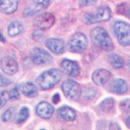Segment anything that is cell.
Here are the masks:
<instances>
[{"label":"cell","mask_w":130,"mask_h":130,"mask_svg":"<svg viewBox=\"0 0 130 130\" xmlns=\"http://www.w3.org/2000/svg\"><path fill=\"white\" fill-rule=\"evenodd\" d=\"M126 126H127L129 128H130V116L129 117H128L127 120H126Z\"/></svg>","instance_id":"836d02e7"},{"label":"cell","mask_w":130,"mask_h":130,"mask_svg":"<svg viewBox=\"0 0 130 130\" xmlns=\"http://www.w3.org/2000/svg\"><path fill=\"white\" fill-rule=\"evenodd\" d=\"M19 0H0V11L5 14H11L17 10Z\"/></svg>","instance_id":"5bb4252c"},{"label":"cell","mask_w":130,"mask_h":130,"mask_svg":"<svg viewBox=\"0 0 130 130\" xmlns=\"http://www.w3.org/2000/svg\"><path fill=\"white\" fill-rule=\"evenodd\" d=\"M45 45L51 52L56 54L62 53L64 50V44L61 39L50 38L46 40Z\"/></svg>","instance_id":"9a60e30c"},{"label":"cell","mask_w":130,"mask_h":130,"mask_svg":"<svg viewBox=\"0 0 130 130\" xmlns=\"http://www.w3.org/2000/svg\"><path fill=\"white\" fill-rule=\"evenodd\" d=\"M62 77V73L56 68L48 70L40 74L37 82L39 87L42 90H47L53 87L59 83Z\"/></svg>","instance_id":"7a4b0ae2"},{"label":"cell","mask_w":130,"mask_h":130,"mask_svg":"<svg viewBox=\"0 0 130 130\" xmlns=\"http://www.w3.org/2000/svg\"><path fill=\"white\" fill-rule=\"evenodd\" d=\"M0 68L7 75H14L18 70V64L16 60L10 57L3 58L0 63Z\"/></svg>","instance_id":"9c48e42d"},{"label":"cell","mask_w":130,"mask_h":130,"mask_svg":"<svg viewBox=\"0 0 130 130\" xmlns=\"http://www.w3.org/2000/svg\"><path fill=\"white\" fill-rule=\"evenodd\" d=\"M117 12L130 18V5L126 2H123L117 6Z\"/></svg>","instance_id":"7402d4cb"},{"label":"cell","mask_w":130,"mask_h":130,"mask_svg":"<svg viewBox=\"0 0 130 130\" xmlns=\"http://www.w3.org/2000/svg\"><path fill=\"white\" fill-rule=\"evenodd\" d=\"M95 90L93 89H89L86 91L87 94L85 95L86 98H89V99H92V98H94V95L96 94V92H94Z\"/></svg>","instance_id":"f546056e"},{"label":"cell","mask_w":130,"mask_h":130,"mask_svg":"<svg viewBox=\"0 0 130 130\" xmlns=\"http://www.w3.org/2000/svg\"><path fill=\"white\" fill-rule=\"evenodd\" d=\"M23 24L18 21H14L10 24L8 27L7 33L9 37H13L19 35L23 31Z\"/></svg>","instance_id":"d6986e66"},{"label":"cell","mask_w":130,"mask_h":130,"mask_svg":"<svg viewBox=\"0 0 130 130\" xmlns=\"http://www.w3.org/2000/svg\"><path fill=\"white\" fill-rule=\"evenodd\" d=\"M55 16L50 12L42 13L35 18L34 25L39 29L46 30L50 29L55 24Z\"/></svg>","instance_id":"52a82bcc"},{"label":"cell","mask_w":130,"mask_h":130,"mask_svg":"<svg viewBox=\"0 0 130 130\" xmlns=\"http://www.w3.org/2000/svg\"><path fill=\"white\" fill-rule=\"evenodd\" d=\"M110 129H120V127L116 123H112L110 126Z\"/></svg>","instance_id":"1f68e13d"},{"label":"cell","mask_w":130,"mask_h":130,"mask_svg":"<svg viewBox=\"0 0 130 130\" xmlns=\"http://www.w3.org/2000/svg\"><path fill=\"white\" fill-rule=\"evenodd\" d=\"M14 111V107H10L8 109H7L2 115V118H2V121L3 122H6L9 121L10 118H11V117H12Z\"/></svg>","instance_id":"cb8c5ba5"},{"label":"cell","mask_w":130,"mask_h":130,"mask_svg":"<svg viewBox=\"0 0 130 130\" xmlns=\"http://www.w3.org/2000/svg\"><path fill=\"white\" fill-rule=\"evenodd\" d=\"M112 77V74L105 69H98L92 75L94 83L98 86H103L106 84Z\"/></svg>","instance_id":"30bf717a"},{"label":"cell","mask_w":130,"mask_h":130,"mask_svg":"<svg viewBox=\"0 0 130 130\" xmlns=\"http://www.w3.org/2000/svg\"><path fill=\"white\" fill-rule=\"evenodd\" d=\"M10 84H11L10 80L7 78L6 77H5L2 74H0V87H5L9 86Z\"/></svg>","instance_id":"83f0119b"},{"label":"cell","mask_w":130,"mask_h":130,"mask_svg":"<svg viewBox=\"0 0 130 130\" xmlns=\"http://www.w3.org/2000/svg\"><path fill=\"white\" fill-rule=\"evenodd\" d=\"M127 68H128V70H129V71L130 72V60H129V61H127Z\"/></svg>","instance_id":"e575fe53"},{"label":"cell","mask_w":130,"mask_h":130,"mask_svg":"<svg viewBox=\"0 0 130 130\" xmlns=\"http://www.w3.org/2000/svg\"><path fill=\"white\" fill-rule=\"evenodd\" d=\"M91 41L94 46L106 52L113 50V42L107 31L102 27H96L90 33Z\"/></svg>","instance_id":"6da1fadb"},{"label":"cell","mask_w":130,"mask_h":130,"mask_svg":"<svg viewBox=\"0 0 130 130\" xmlns=\"http://www.w3.org/2000/svg\"><path fill=\"white\" fill-rule=\"evenodd\" d=\"M51 0H32V4L31 7L27 8L24 12L25 16L33 15L49 6Z\"/></svg>","instance_id":"7c38bea8"},{"label":"cell","mask_w":130,"mask_h":130,"mask_svg":"<svg viewBox=\"0 0 130 130\" xmlns=\"http://www.w3.org/2000/svg\"><path fill=\"white\" fill-rule=\"evenodd\" d=\"M6 41L5 40V38L3 37V35H2V33L0 32V42H5Z\"/></svg>","instance_id":"d6a6232c"},{"label":"cell","mask_w":130,"mask_h":130,"mask_svg":"<svg viewBox=\"0 0 130 130\" xmlns=\"http://www.w3.org/2000/svg\"><path fill=\"white\" fill-rule=\"evenodd\" d=\"M115 100L112 98H107L100 104L101 109L104 112H109L114 107Z\"/></svg>","instance_id":"44dd1931"},{"label":"cell","mask_w":130,"mask_h":130,"mask_svg":"<svg viewBox=\"0 0 130 130\" xmlns=\"http://www.w3.org/2000/svg\"><path fill=\"white\" fill-rule=\"evenodd\" d=\"M62 90L66 97L72 101H77L81 95L79 84L72 79H67L62 85Z\"/></svg>","instance_id":"8992f818"},{"label":"cell","mask_w":130,"mask_h":130,"mask_svg":"<svg viewBox=\"0 0 130 130\" xmlns=\"http://www.w3.org/2000/svg\"><path fill=\"white\" fill-rule=\"evenodd\" d=\"M8 98H9V96L7 91L3 90L0 93V109L3 107L7 104Z\"/></svg>","instance_id":"484cf974"},{"label":"cell","mask_w":130,"mask_h":130,"mask_svg":"<svg viewBox=\"0 0 130 130\" xmlns=\"http://www.w3.org/2000/svg\"><path fill=\"white\" fill-rule=\"evenodd\" d=\"M97 0H81L80 5L81 7H89L95 5Z\"/></svg>","instance_id":"f1b7e54d"},{"label":"cell","mask_w":130,"mask_h":130,"mask_svg":"<svg viewBox=\"0 0 130 130\" xmlns=\"http://www.w3.org/2000/svg\"><path fill=\"white\" fill-rule=\"evenodd\" d=\"M52 101H53V103L55 104H57V103H59V102H60V96H59V94H55L53 96Z\"/></svg>","instance_id":"4dcf8cb0"},{"label":"cell","mask_w":130,"mask_h":130,"mask_svg":"<svg viewBox=\"0 0 130 130\" xmlns=\"http://www.w3.org/2000/svg\"><path fill=\"white\" fill-rule=\"evenodd\" d=\"M88 39L83 33L75 32L70 37L68 43V50L73 53H83L88 46Z\"/></svg>","instance_id":"5b68a950"},{"label":"cell","mask_w":130,"mask_h":130,"mask_svg":"<svg viewBox=\"0 0 130 130\" xmlns=\"http://www.w3.org/2000/svg\"><path fill=\"white\" fill-rule=\"evenodd\" d=\"M29 109L26 107H23L20 111L19 113L17 118L16 120V123L17 124H20V123L24 122V121L27 120V118L29 117Z\"/></svg>","instance_id":"603a6c76"},{"label":"cell","mask_w":130,"mask_h":130,"mask_svg":"<svg viewBox=\"0 0 130 130\" xmlns=\"http://www.w3.org/2000/svg\"><path fill=\"white\" fill-rule=\"evenodd\" d=\"M109 62L114 68L119 69L124 67V61L122 58L117 54L112 53L108 57Z\"/></svg>","instance_id":"ffe728a7"},{"label":"cell","mask_w":130,"mask_h":130,"mask_svg":"<svg viewBox=\"0 0 130 130\" xmlns=\"http://www.w3.org/2000/svg\"><path fill=\"white\" fill-rule=\"evenodd\" d=\"M21 92L27 97H35L37 94L36 86L31 82H25L20 86Z\"/></svg>","instance_id":"ac0fdd59"},{"label":"cell","mask_w":130,"mask_h":130,"mask_svg":"<svg viewBox=\"0 0 130 130\" xmlns=\"http://www.w3.org/2000/svg\"><path fill=\"white\" fill-rule=\"evenodd\" d=\"M113 32L121 46L130 45V25L123 21H117L112 26Z\"/></svg>","instance_id":"3957f363"},{"label":"cell","mask_w":130,"mask_h":130,"mask_svg":"<svg viewBox=\"0 0 130 130\" xmlns=\"http://www.w3.org/2000/svg\"><path fill=\"white\" fill-rule=\"evenodd\" d=\"M37 114L44 119H49L53 115L54 108L50 103L47 102H40L36 109Z\"/></svg>","instance_id":"4fadbf2b"},{"label":"cell","mask_w":130,"mask_h":130,"mask_svg":"<svg viewBox=\"0 0 130 130\" xmlns=\"http://www.w3.org/2000/svg\"><path fill=\"white\" fill-rule=\"evenodd\" d=\"M31 57L36 64H44L52 61V57L46 51L39 47H35L31 52Z\"/></svg>","instance_id":"ba28073f"},{"label":"cell","mask_w":130,"mask_h":130,"mask_svg":"<svg viewBox=\"0 0 130 130\" xmlns=\"http://www.w3.org/2000/svg\"><path fill=\"white\" fill-rule=\"evenodd\" d=\"M120 109L124 112H130V99H125L120 103Z\"/></svg>","instance_id":"d4e9b609"},{"label":"cell","mask_w":130,"mask_h":130,"mask_svg":"<svg viewBox=\"0 0 130 130\" xmlns=\"http://www.w3.org/2000/svg\"><path fill=\"white\" fill-rule=\"evenodd\" d=\"M58 115L61 118L67 121H73L76 117L75 111L71 107L63 106L58 110Z\"/></svg>","instance_id":"e0dca14e"},{"label":"cell","mask_w":130,"mask_h":130,"mask_svg":"<svg viewBox=\"0 0 130 130\" xmlns=\"http://www.w3.org/2000/svg\"><path fill=\"white\" fill-rule=\"evenodd\" d=\"M0 53H1V52H0Z\"/></svg>","instance_id":"d590c367"},{"label":"cell","mask_w":130,"mask_h":130,"mask_svg":"<svg viewBox=\"0 0 130 130\" xmlns=\"http://www.w3.org/2000/svg\"><path fill=\"white\" fill-rule=\"evenodd\" d=\"M111 90L114 93L122 94L127 90V84L122 79H116L111 84Z\"/></svg>","instance_id":"2e32d148"},{"label":"cell","mask_w":130,"mask_h":130,"mask_svg":"<svg viewBox=\"0 0 130 130\" xmlns=\"http://www.w3.org/2000/svg\"><path fill=\"white\" fill-rule=\"evenodd\" d=\"M9 98L10 100H17L20 98V93L17 87H14L10 90L9 93Z\"/></svg>","instance_id":"4316f807"},{"label":"cell","mask_w":130,"mask_h":130,"mask_svg":"<svg viewBox=\"0 0 130 130\" xmlns=\"http://www.w3.org/2000/svg\"><path fill=\"white\" fill-rule=\"evenodd\" d=\"M112 16L111 10L108 6H102L96 10L94 13H87L83 16V22L86 24H94L96 23L108 21Z\"/></svg>","instance_id":"277c9868"},{"label":"cell","mask_w":130,"mask_h":130,"mask_svg":"<svg viewBox=\"0 0 130 130\" xmlns=\"http://www.w3.org/2000/svg\"><path fill=\"white\" fill-rule=\"evenodd\" d=\"M61 67L64 72L70 76H77L80 74V68L78 64L69 59H64Z\"/></svg>","instance_id":"8fae6325"}]
</instances>
